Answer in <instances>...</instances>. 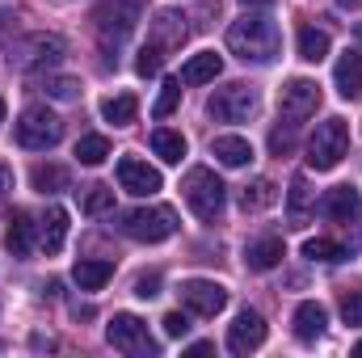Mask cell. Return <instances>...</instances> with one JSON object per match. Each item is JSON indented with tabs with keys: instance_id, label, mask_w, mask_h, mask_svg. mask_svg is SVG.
<instances>
[{
	"instance_id": "cell-18",
	"label": "cell",
	"mask_w": 362,
	"mask_h": 358,
	"mask_svg": "<svg viewBox=\"0 0 362 358\" xmlns=\"http://www.w3.org/2000/svg\"><path fill=\"white\" fill-rule=\"evenodd\" d=\"M333 81H337V93H341L346 101H354V97H358V93H362V51H346V55L337 59Z\"/></svg>"
},
{
	"instance_id": "cell-25",
	"label": "cell",
	"mask_w": 362,
	"mask_h": 358,
	"mask_svg": "<svg viewBox=\"0 0 362 358\" xmlns=\"http://www.w3.org/2000/svg\"><path fill=\"white\" fill-rule=\"evenodd\" d=\"M139 114V97L135 93H118V97H105L101 101V118L114 122V127H131Z\"/></svg>"
},
{
	"instance_id": "cell-31",
	"label": "cell",
	"mask_w": 362,
	"mask_h": 358,
	"mask_svg": "<svg viewBox=\"0 0 362 358\" xmlns=\"http://www.w3.org/2000/svg\"><path fill=\"white\" fill-rule=\"evenodd\" d=\"M81 207H85V215H110L114 211V190L110 185H85Z\"/></svg>"
},
{
	"instance_id": "cell-27",
	"label": "cell",
	"mask_w": 362,
	"mask_h": 358,
	"mask_svg": "<svg viewBox=\"0 0 362 358\" xmlns=\"http://www.w3.org/2000/svg\"><path fill=\"white\" fill-rule=\"evenodd\" d=\"M152 152H156L165 165H181V156H185V135L169 131V127L152 131Z\"/></svg>"
},
{
	"instance_id": "cell-7",
	"label": "cell",
	"mask_w": 362,
	"mask_h": 358,
	"mask_svg": "<svg viewBox=\"0 0 362 358\" xmlns=\"http://www.w3.org/2000/svg\"><path fill=\"white\" fill-rule=\"evenodd\" d=\"M135 21H139V4H135V0H105V4L93 8V25H97V34H101L105 47H110V42H114V47L127 42L131 30H135Z\"/></svg>"
},
{
	"instance_id": "cell-6",
	"label": "cell",
	"mask_w": 362,
	"mask_h": 358,
	"mask_svg": "<svg viewBox=\"0 0 362 358\" xmlns=\"http://www.w3.org/2000/svg\"><path fill=\"white\" fill-rule=\"evenodd\" d=\"M105 337H110L114 350H122V354H131V358H152L160 350V346L152 342L148 325H144L139 316H131V312H118V316L105 325Z\"/></svg>"
},
{
	"instance_id": "cell-42",
	"label": "cell",
	"mask_w": 362,
	"mask_h": 358,
	"mask_svg": "<svg viewBox=\"0 0 362 358\" xmlns=\"http://www.w3.org/2000/svg\"><path fill=\"white\" fill-rule=\"evenodd\" d=\"M341 8H362V0H337Z\"/></svg>"
},
{
	"instance_id": "cell-40",
	"label": "cell",
	"mask_w": 362,
	"mask_h": 358,
	"mask_svg": "<svg viewBox=\"0 0 362 358\" xmlns=\"http://www.w3.org/2000/svg\"><path fill=\"white\" fill-rule=\"evenodd\" d=\"M4 190H13V173H8V169L0 165V194H4Z\"/></svg>"
},
{
	"instance_id": "cell-2",
	"label": "cell",
	"mask_w": 362,
	"mask_h": 358,
	"mask_svg": "<svg viewBox=\"0 0 362 358\" xmlns=\"http://www.w3.org/2000/svg\"><path fill=\"white\" fill-rule=\"evenodd\" d=\"M181 194H185V202H189V211H194L198 219H219V215H223L228 190H223V181L215 178L206 165H194V169L181 178Z\"/></svg>"
},
{
	"instance_id": "cell-19",
	"label": "cell",
	"mask_w": 362,
	"mask_h": 358,
	"mask_svg": "<svg viewBox=\"0 0 362 358\" xmlns=\"http://www.w3.org/2000/svg\"><path fill=\"white\" fill-rule=\"evenodd\" d=\"M211 152H215V161L228 165V169H245V165L253 161V144L240 139V135H219V139L211 144Z\"/></svg>"
},
{
	"instance_id": "cell-20",
	"label": "cell",
	"mask_w": 362,
	"mask_h": 358,
	"mask_svg": "<svg viewBox=\"0 0 362 358\" xmlns=\"http://www.w3.org/2000/svg\"><path fill=\"white\" fill-rule=\"evenodd\" d=\"M282 258H286V245H282L278 236H262V241H253V245L245 249V262H249V270H257V274L274 270Z\"/></svg>"
},
{
	"instance_id": "cell-3",
	"label": "cell",
	"mask_w": 362,
	"mask_h": 358,
	"mask_svg": "<svg viewBox=\"0 0 362 358\" xmlns=\"http://www.w3.org/2000/svg\"><path fill=\"white\" fill-rule=\"evenodd\" d=\"M346 148H350V127H346V118H325V122L316 127V135L308 139V165H312L316 173H329V169L341 165Z\"/></svg>"
},
{
	"instance_id": "cell-1",
	"label": "cell",
	"mask_w": 362,
	"mask_h": 358,
	"mask_svg": "<svg viewBox=\"0 0 362 358\" xmlns=\"http://www.w3.org/2000/svg\"><path fill=\"white\" fill-rule=\"evenodd\" d=\"M282 47V34L266 13H245L228 25V51L245 64H274Z\"/></svg>"
},
{
	"instance_id": "cell-46",
	"label": "cell",
	"mask_w": 362,
	"mask_h": 358,
	"mask_svg": "<svg viewBox=\"0 0 362 358\" xmlns=\"http://www.w3.org/2000/svg\"><path fill=\"white\" fill-rule=\"evenodd\" d=\"M354 354H362V342H358V346H354Z\"/></svg>"
},
{
	"instance_id": "cell-15",
	"label": "cell",
	"mask_w": 362,
	"mask_h": 358,
	"mask_svg": "<svg viewBox=\"0 0 362 358\" xmlns=\"http://www.w3.org/2000/svg\"><path fill=\"white\" fill-rule=\"evenodd\" d=\"M325 325H329V312H325V304H299L295 308V337L303 342V346H312V342H320L325 337Z\"/></svg>"
},
{
	"instance_id": "cell-36",
	"label": "cell",
	"mask_w": 362,
	"mask_h": 358,
	"mask_svg": "<svg viewBox=\"0 0 362 358\" xmlns=\"http://www.w3.org/2000/svg\"><path fill=\"white\" fill-rule=\"evenodd\" d=\"M341 321L346 325H362V291H350L341 299Z\"/></svg>"
},
{
	"instance_id": "cell-9",
	"label": "cell",
	"mask_w": 362,
	"mask_h": 358,
	"mask_svg": "<svg viewBox=\"0 0 362 358\" xmlns=\"http://www.w3.org/2000/svg\"><path fill=\"white\" fill-rule=\"evenodd\" d=\"M320 110V85L316 81H303V76H295L286 89L278 93V114L291 122V127H299L303 118H312Z\"/></svg>"
},
{
	"instance_id": "cell-24",
	"label": "cell",
	"mask_w": 362,
	"mask_h": 358,
	"mask_svg": "<svg viewBox=\"0 0 362 358\" xmlns=\"http://www.w3.org/2000/svg\"><path fill=\"white\" fill-rule=\"evenodd\" d=\"M72 278L81 282V291H101L110 278H114V262H101V258H81L72 266Z\"/></svg>"
},
{
	"instance_id": "cell-30",
	"label": "cell",
	"mask_w": 362,
	"mask_h": 358,
	"mask_svg": "<svg viewBox=\"0 0 362 358\" xmlns=\"http://www.w3.org/2000/svg\"><path fill=\"white\" fill-rule=\"evenodd\" d=\"M274 198H278V190H274V181L257 178L253 185H245V194H240V207H245V211H262V207H270Z\"/></svg>"
},
{
	"instance_id": "cell-43",
	"label": "cell",
	"mask_w": 362,
	"mask_h": 358,
	"mask_svg": "<svg viewBox=\"0 0 362 358\" xmlns=\"http://www.w3.org/2000/svg\"><path fill=\"white\" fill-rule=\"evenodd\" d=\"M354 38H358V47H362V21H358V25H354Z\"/></svg>"
},
{
	"instance_id": "cell-41",
	"label": "cell",
	"mask_w": 362,
	"mask_h": 358,
	"mask_svg": "<svg viewBox=\"0 0 362 358\" xmlns=\"http://www.w3.org/2000/svg\"><path fill=\"white\" fill-rule=\"evenodd\" d=\"M211 350H215L211 342H194V346H189V354H211Z\"/></svg>"
},
{
	"instance_id": "cell-35",
	"label": "cell",
	"mask_w": 362,
	"mask_h": 358,
	"mask_svg": "<svg viewBox=\"0 0 362 358\" xmlns=\"http://www.w3.org/2000/svg\"><path fill=\"white\" fill-rule=\"evenodd\" d=\"M76 89H81V85H76L72 76H55V81H47V93H51L55 101H72V97H76Z\"/></svg>"
},
{
	"instance_id": "cell-34",
	"label": "cell",
	"mask_w": 362,
	"mask_h": 358,
	"mask_svg": "<svg viewBox=\"0 0 362 358\" xmlns=\"http://www.w3.org/2000/svg\"><path fill=\"white\" fill-rule=\"evenodd\" d=\"M160 64H165V51L148 42V47L139 51V59H135V72H139V76H156V72H160Z\"/></svg>"
},
{
	"instance_id": "cell-29",
	"label": "cell",
	"mask_w": 362,
	"mask_h": 358,
	"mask_svg": "<svg viewBox=\"0 0 362 358\" xmlns=\"http://www.w3.org/2000/svg\"><path fill=\"white\" fill-rule=\"evenodd\" d=\"M105 156H110V139H105V135H81V139H76V161H81V165H101V161H105Z\"/></svg>"
},
{
	"instance_id": "cell-17",
	"label": "cell",
	"mask_w": 362,
	"mask_h": 358,
	"mask_svg": "<svg viewBox=\"0 0 362 358\" xmlns=\"http://www.w3.org/2000/svg\"><path fill=\"white\" fill-rule=\"evenodd\" d=\"M185 42V17L173 13V8H165L156 21H152V47H160V51H173Z\"/></svg>"
},
{
	"instance_id": "cell-5",
	"label": "cell",
	"mask_w": 362,
	"mask_h": 358,
	"mask_svg": "<svg viewBox=\"0 0 362 358\" xmlns=\"http://www.w3.org/2000/svg\"><path fill=\"white\" fill-rule=\"evenodd\" d=\"M122 232L131 241H144V245H160L177 232V215L169 207H135L122 215Z\"/></svg>"
},
{
	"instance_id": "cell-21",
	"label": "cell",
	"mask_w": 362,
	"mask_h": 358,
	"mask_svg": "<svg viewBox=\"0 0 362 358\" xmlns=\"http://www.w3.org/2000/svg\"><path fill=\"white\" fill-rule=\"evenodd\" d=\"M316 207V190L308 185V178L299 173V178H291V190H286V215H291V224L299 228V224H308V211Z\"/></svg>"
},
{
	"instance_id": "cell-14",
	"label": "cell",
	"mask_w": 362,
	"mask_h": 358,
	"mask_svg": "<svg viewBox=\"0 0 362 358\" xmlns=\"http://www.w3.org/2000/svg\"><path fill=\"white\" fill-rule=\"evenodd\" d=\"M320 211H325V219L350 224V219L362 215V194L354 190V185H337V190H329V194L320 198Z\"/></svg>"
},
{
	"instance_id": "cell-16",
	"label": "cell",
	"mask_w": 362,
	"mask_h": 358,
	"mask_svg": "<svg viewBox=\"0 0 362 358\" xmlns=\"http://www.w3.org/2000/svg\"><path fill=\"white\" fill-rule=\"evenodd\" d=\"M223 72V59L215 55V51H198V55H189L185 64H181V85H206V81H215Z\"/></svg>"
},
{
	"instance_id": "cell-12",
	"label": "cell",
	"mask_w": 362,
	"mask_h": 358,
	"mask_svg": "<svg viewBox=\"0 0 362 358\" xmlns=\"http://www.w3.org/2000/svg\"><path fill=\"white\" fill-rule=\"evenodd\" d=\"M118 185H122L127 194L152 198V194L160 190V173H156L148 161H139V156H122V161H118Z\"/></svg>"
},
{
	"instance_id": "cell-23",
	"label": "cell",
	"mask_w": 362,
	"mask_h": 358,
	"mask_svg": "<svg viewBox=\"0 0 362 358\" xmlns=\"http://www.w3.org/2000/svg\"><path fill=\"white\" fill-rule=\"evenodd\" d=\"M4 249H8L13 258H30V249H34V224H30L25 211H13L8 232H4Z\"/></svg>"
},
{
	"instance_id": "cell-37",
	"label": "cell",
	"mask_w": 362,
	"mask_h": 358,
	"mask_svg": "<svg viewBox=\"0 0 362 358\" xmlns=\"http://www.w3.org/2000/svg\"><path fill=\"white\" fill-rule=\"evenodd\" d=\"M291 148H295V127L286 122V131L278 127V131H274V135H270V152H274V156H286Z\"/></svg>"
},
{
	"instance_id": "cell-11",
	"label": "cell",
	"mask_w": 362,
	"mask_h": 358,
	"mask_svg": "<svg viewBox=\"0 0 362 358\" xmlns=\"http://www.w3.org/2000/svg\"><path fill=\"white\" fill-rule=\"evenodd\" d=\"M262 342H266V321H262L253 308H245V312L228 325V350H232V354H253Z\"/></svg>"
},
{
	"instance_id": "cell-10",
	"label": "cell",
	"mask_w": 362,
	"mask_h": 358,
	"mask_svg": "<svg viewBox=\"0 0 362 358\" xmlns=\"http://www.w3.org/2000/svg\"><path fill=\"white\" fill-rule=\"evenodd\" d=\"M181 304L198 316H219L228 308V291L211 278H185L181 282Z\"/></svg>"
},
{
	"instance_id": "cell-8",
	"label": "cell",
	"mask_w": 362,
	"mask_h": 358,
	"mask_svg": "<svg viewBox=\"0 0 362 358\" xmlns=\"http://www.w3.org/2000/svg\"><path fill=\"white\" fill-rule=\"evenodd\" d=\"M257 114V89L253 85H228L211 97V118L215 122H249Z\"/></svg>"
},
{
	"instance_id": "cell-26",
	"label": "cell",
	"mask_w": 362,
	"mask_h": 358,
	"mask_svg": "<svg viewBox=\"0 0 362 358\" xmlns=\"http://www.w3.org/2000/svg\"><path fill=\"white\" fill-rule=\"evenodd\" d=\"M299 59H308V64H320L325 55H329V34L325 30H316V25H299Z\"/></svg>"
},
{
	"instance_id": "cell-38",
	"label": "cell",
	"mask_w": 362,
	"mask_h": 358,
	"mask_svg": "<svg viewBox=\"0 0 362 358\" xmlns=\"http://www.w3.org/2000/svg\"><path fill=\"white\" fill-rule=\"evenodd\" d=\"M135 295H139V299H156V295H160V274H144V278H135Z\"/></svg>"
},
{
	"instance_id": "cell-33",
	"label": "cell",
	"mask_w": 362,
	"mask_h": 358,
	"mask_svg": "<svg viewBox=\"0 0 362 358\" xmlns=\"http://www.w3.org/2000/svg\"><path fill=\"white\" fill-rule=\"evenodd\" d=\"M177 101H181V81H165V89H160V97H156V118H169L173 110H177Z\"/></svg>"
},
{
	"instance_id": "cell-32",
	"label": "cell",
	"mask_w": 362,
	"mask_h": 358,
	"mask_svg": "<svg viewBox=\"0 0 362 358\" xmlns=\"http://www.w3.org/2000/svg\"><path fill=\"white\" fill-rule=\"evenodd\" d=\"M30 181H34V190H42V194H55V190H64V185H68V173H64L59 165H34Z\"/></svg>"
},
{
	"instance_id": "cell-22",
	"label": "cell",
	"mask_w": 362,
	"mask_h": 358,
	"mask_svg": "<svg viewBox=\"0 0 362 358\" xmlns=\"http://www.w3.org/2000/svg\"><path fill=\"white\" fill-rule=\"evenodd\" d=\"M38 241H42L47 253H59V249H64V241H68V211H64V207H51V211L42 215Z\"/></svg>"
},
{
	"instance_id": "cell-44",
	"label": "cell",
	"mask_w": 362,
	"mask_h": 358,
	"mask_svg": "<svg viewBox=\"0 0 362 358\" xmlns=\"http://www.w3.org/2000/svg\"><path fill=\"white\" fill-rule=\"evenodd\" d=\"M0 122H4V97H0Z\"/></svg>"
},
{
	"instance_id": "cell-39",
	"label": "cell",
	"mask_w": 362,
	"mask_h": 358,
	"mask_svg": "<svg viewBox=\"0 0 362 358\" xmlns=\"http://www.w3.org/2000/svg\"><path fill=\"white\" fill-rule=\"evenodd\" d=\"M160 325H165V333H169V337H185V333H189V321H185L181 312H169Z\"/></svg>"
},
{
	"instance_id": "cell-13",
	"label": "cell",
	"mask_w": 362,
	"mask_h": 358,
	"mask_svg": "<svg viewBox=\"0 0 362 358\" xmlns=\"http://www.w3.org/2000/svg\"><path fill=\"white\" fill-rule=\"evenodd\" d=\"M59 59H64V38H55V34H34L17 51L21 68H42V64H59Z\"/></svg>"
},
{
	"instance_id": "cell-45",
	"label": "cell",
	"mask_w": 362,
	"mask_h": 358,
	"mask_svg": "<svg viewBox=\"0 0 362 358\" xmlns=\"http://www.w3.org/2000/svg\"><path fill=\"white\" fill-rule=\"evenodd\" d=\"M245 4H266V0H245Z\"/></svg>"
},
{
	"instance_id": "cell-4",
	"label": "cell",
	"mask_w": 362,
	"mask_h": 358,
	"mask_svg": "<svg viewBox=\"0 0 362 358\" xmlns=\"http://www.w3.org/2000/svg\"><path fill=\"white\" fill-rule=\"evenodd\" d=\"M64 139V122L47 110V105H30V110H21V118H17V144L21 148H30V152H47V148H55Z\"/></svg>"
},
{
	"instance_id": "cell-28",
	"label": "cell",
	"mask_w": 362,
	"mask_h": 358,
	"mask_svg": "<svg viewBox=\"0 0 362 358\" xmlns=\"http://www.w3.org/2000/svg\"><path fill=\"white\" fill-rule=\"evenodd\" d=\"M303 258H312V262H346L350 249L329 241V236H312V241H303Z\"/></svg>"
}]
</instances>
